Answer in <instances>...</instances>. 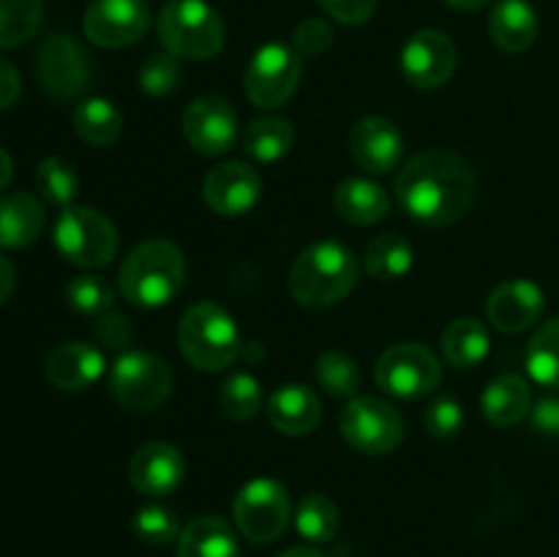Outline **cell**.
<instances>
[{
	"mask_svg": "<svg viewBox=\"0 0 559 557\" xmlns=\"http://www.w3.org/2000/svg\"><path fill=\"white\" fill-rule=\"evenodd\" d=\"M399 208L424 227H451L462 222L478 194V175L462 153L431 151L415 153L393 183Z\"/></svg>",
	"mask_w": 559,
	"mask_h": 557,
	"instance_id": "1",
	"label": "cell"
},
{
	"mask_svg": "<svg viewBox=\"0 0 559 557\" xmlns=\"http://www.w3.org/2000/svg\"><path fill=\"white\" fill-rule=\"evenodd\" d=\"M360 276L358 257L338 240H317L295 257L289 293L306 309H328L347 298Z\"/></svg>",
	"mask_w": 559,
	"mask_h": 557,
	"instance_id": "2",
	"label": "cell"
},
{
	"mask_svg": "<svg viewBox=\"0 0 559 557\" xmlns=\"http://www.w3.org/2000/svg\"><path fill=\"white\" fill-rule=\"evenodd\" d=\"M186 284V257L167 238L142 240L126 257L118 273L120 295L140 309L167 306Z\"/></svg>",
	"mask_w": 559,
	"mask_h": 557,
	"instance_id": "3",
	"label": "cell"
},
{
	"mask_svg": "<svg viewBox=\"0 0 559 557\" xmlns=\"http://www.w3.org/2000/svg\"><path fill=\"white\" fill-rule=\"evenodd\" d=\"M178 344L183 358L200 371H222L240 355V331L235 317L213 300L189 306L178 322Z\"/></svg>",
	"mask_w": 559,
	"mask_h": 557,
	"instance_id": "4",
	"label": "cell"
},
{
	"mask_svg": "<svg viewBox=\"0 0 559 557\" xmlns=\"http://www.w3.org/2000/svg\"><path fill=\"white\" fill-rule=\"evenodd\" d=\"M158 42L175 58L207 60L222 52L227 27L205 0H169L156 20Z\"/></svg>",
	"mask_w": 559,
	"mask_h": 557,
	"instance_id": "5",
	"label": "cell"
},
{
	"mask_svg": "<svg viewBox=\"0 0 559 557\" xmlns=\"http://www.w3.org/2000/svg\"><path fill=\"white\" fill-rule=\"evenodd\" d=\"M55 246L66 262L96 271L115 260L120 240L115 224L102 211L91 205H69L55 222Z\"/></svg>",
	"mask_w": 559,
	"mask_h": 557,
	"instance_id": "6",
	"label": "cell"
},
{
	"mask_svg": "<svg viewBox=\"0 0 559 557\" xmlns=\"http://www.w3.org/2000/svg\"><path fill=\"white\" fill-rule=\"evenodd\" d=\"M109 388L120 407L131 413H151L173 393V369L158 355L129 349L109 369Z\"/></svg>",
	"mask_w": 559,
	"mask_h": 557,
	"instance_id": "7",
	"label": "cell"
},
{
	"mask_svg": "<svg viewBox=\"0 0 559 557\" xmlns=\"http://www.w3.org/2000/svg\"><path fill=\"white\" fill-rule=\"evenodd\" d=\"M289 513L293 506L287 486L273 478L249 481L240 486L233 502L235 528L251 544H273L287 530Z\"/></svg>",
	"mask_w": 559,
	"mask_h": 557,
	"instance_id": "8",
	"label": "cell"
},
{
	"mask_svg": "<svg viewBox=\"0 0 559 557\" xmlns=\"http://www.w3.org/2000/svg\"><path fill=\"white\" fill-rule=\"evenodd\" d=\"M347 446L369 457H385L404 440V418L380 396H353L338 418Z\"/></svg>",
	"mask_w": 559,
	"mask_h": 557,
	"instance_id": "9",
	"label": "cell"
},
{
	"mask_svg": "<svg viewBox=\"0 0 559 557\" xmlns=\"http://www.w3.org/2000/svg\"><path fill=\"white\" fill-rule=\"evenodd\" d=\"M304 76L300 52L289 44L271 42L260 47L243 74V91L254 107L276 109L295 96Z\"/></svg>",
	"mask_w": 559,
	"mask_h": 557,
	"instance_id": "10",
	"label": "cell"
},
{
	"mask_svg": "<svg viewBox=\"0 0 559 557\" xmlns=\"http://www.w3.org/2000/svg\"><path fill=\"white\" fill-rule=\"evenodd\" d=\"M377 386L399 399L429 396L442 380V366L426 344L402 342L388 347L374 366Z\"/></svg>",
	"mask_w": 559,
	"mask_h": 557,
	"instance_id": "11",
	"label": "cell"
},
{
	"mask_svg": "<svg viewBox=\"0 0 559 557\" xmlns=\"http://www.w3.org/2000/svg\"><path fill=\"white\" fill-rule=\"evenodd\" d=\"M38 85L52 98H76L91 82V58L69 33H52L36 52Z\"/></svg>",
	"mask_w": 559,
	"mask_h": 557,
	"instance_id": "12",
	"label": "cell"
},
{
	"mask_svg": "<svg viewBox=\"0 0 559 557\" xmlns=\"http://www.w3.org/2000/svg\"><path fill=\"white\" fill-rule=\"evenodd\" d=\"M151 27L147 0H93L82 16V31L96 47L123 49L140 42Z\"/></svg>",
	"mask_w": 559,
	"mask_h": 557,
	"instance_id": "13",
	"label": "cell"
},
{
	"mask_svg": "<svg viewBox=\"0 0 559 557\" xmlns=\"http://www.w3.org/2000/svg\"><path fill=\"white\" fill-rule=\"evenodd\" d=\"M459 66V49L448 33L424 27L402 49V74L418 91H435L451 82Z\"/></svg>",
	"mask_w": 559,
	"mask_h": 557,
	"instance_id": "14",
	"label": "cell"
},
{
	"mask_svg": "<svg viewBox=\"0 0 559 557\" xmlns=\"http://www.w3.org/2000/svg\"><path fill=\"white\" fill-rule=\"evenodd\" d=\"M238 112L222 96H200L186 107L183 137L202 156H224L238 142Z\"/></svg>",
	"mask_w": 559,
	"mask_h": 557,
	"instance_id": "15",
	"label": "cell"
},
{
	"mask_svg": "<svg viewBox=\"0 0 559 557\" xmlns=\"http://www.w3.org/2000/svg\"><path fill=\"white\" fill-rule=\"evenodd\" d=\"M207 208L224 218L246 216L262 197V178L251 164L224 162L207 173L202 183Z\"/></svg>",
	"mask_w": 559,
	"mask_h": 557,
	"instance_id": "16",
	"label": "cell"
},
{
	"mask_svg": "<svg viewBox=\"0 0 559 557\" xmlns=\"http://www.w3.org/2000/svg\"><path fill=\"white\" fill-rule=\"evenodd\" d=\"M349 156L364 173L391 175L404 156V137L393 120L369 115L349 131Z\"/></svg>",
	"mask_w": 559,
	"mask_h": 557,
	"instance_id": "17",
	"label": "cell"
},
{
	"mask_svg": "<svg viewBox=\"0 0 559 557\" xmlns=\"http://www.w3.org/2000/svg\"><path fill=\"white\" fill-rule=\"evenodd\" d=\"M186 478L183 453L162 440L145 442L129 459V481L140 495L169 497Z\"/></svg>",
	"mask_w": 559,
	"mask_h": 557,
	"instance_id": "18",
	"label": "cell"
},
{
	"mask_svg": "<svg viewBox=\"0 0 559 557\" xmlns=\"http://www.w3.org/2000/svg\"><path fill=\"white\" fill-rule=\"evenodd\" d=\"M546 293L530 278L502 282L486 300V317L500 333H522L540 320Z\"/></svg>",
	"mask_w": 559,
	"mask_h": 557,
	"instance_id": "19",
	"label": "cell"
},
{
	"mask_svg": "<svg viewBox=\"0 0 559 557\" xmlns=\"http://www.w3.org/2000/svg\"><path fill=\"white\" fill-rule=\"evenodd\" d=\"M104 353L87 342H63L47 355V380L60 391H85L104 375Z\"/></svg>",
	"mask_w": 559,
	"mask_h": 557,
	"instance_id": "20",
	"label": "cell"
},
{
	"mask_svg": "<svg viewBox=\"0 0 559 557\" xmlns=\"http://www.w3.org/2000/svg\"><path fill=\"white\" fill-rule=\"evenodd\" d=\"M267 420L276 431L287 437H304L317 429L322 418V404L311 388L298 386V382H287V386L276 388L273 396L267 399Z\"/></svg>",
	"mask_w": 559,
	"mask_h": 557,
	"instance_id": "21",
	"label": "cell"
},
{
	"mask_svg": "<svg viewBox=\"0 0 559 557\" xmlns=\"http://www.w3.org/2000/svg\"><path fill=\"white\" fill-rule=\"evenodd\" d=\"M333 208L347 224L369 227L388 216L391 197L371 178H344L333 191Z\"/></svg>",
	"mask_w": 559,
	"mask_h": 557,
	"instance_id": "22",
	"label": "cell"
},
{
	"mask_svg": "<svg viewBox=\"0 0 559 557\" xmlns=\"http://www.w3.org/2000/svg\"><path fill=\"white\" fill-rule=\"evenodd\" d=\"M44 222H47L44 205L27 191L0 197V246L3 249H25L36 244Z\"/></svg>",
	"mask_w": 559,
	"mask_h": 557,
	"instance_id": "23",
	"label": "cell"
},
{
	"mask_svg": "<svg viewBox=\"0 0 559 557\" xmlns=\"http://www.w3.org/2000/svg\"><path fill=\"white\" fill-rule=\"evenodd\" d=\"M489 33L502 52H527L538 38V14L527 0H500L489 16Z\"/></svg>",
	"mask_w": 559,
	"mask_h": 557,
	"instance_id": "24",
	"label": "cell"
},
{
	"mask_svg": "<svg viewBox=\"0 0 559 557\" xmlns=\"http://www.w3.org/2000/svg\"><path fill=\"white\" fill-rule=\"evenodd\" d=\"M480 410H484L486 420L491 426H516L519 420L527 418L533 410V391L530 382L522 380L519 375H502L486 386L484 396H480Z\"/></svg>",
	"mask_w": 559,
	"mask_h": 557,
	"instance_id": "25",
	"label": "cell"
},
{
	"mask_svg": "<svg viewBox=\"0 0 559 557\" xmlns=\"http://www.w3.org/2000/svg\"><path fill=\"white\" fill-rule=\"evenodd\" d=\"M178 557H240L238 535L222 517H197L178 538Z\"/></svg>",
	"mask_w": 559,
	"mask_h": 557,
	"instance_id": "26",
	"label": "cell"
},
{
	"mask_svg": "<svg viewBox=\"0 0 559 557\" xmlns=\"http://www.w3.org/2000/svg\"><path fill=\"white\" fill-rule=\"evenodd\" d=\"M491 339L489 331L475 317H459L442 333V355L453 369H475L489 355Z\"/></svg>",
	"mask_w": 559,
	"mask_h": 557,
	"instance_id": "27",
	"label": "cell"
},
{
	"mask_svg": "<svg viewBox=\"0 0 559 557\" xmlns=\"http://www.w3.org/2000/svg\"><path fill=\"white\" fill-rule=\"evenodd\" d=\"M415 265V249L404 235L382 233L369 240L364 251V268L377 282H396Z\"/></svg>",
	"mask_w": 559,
	"mask_h": 557,
	"instance_id": "28",
	"label": "cell"
},
{
	"mask_svg": "<svg viewBox=\"0 0 559 557\" xmlns=\"http://www.w3.org/2000/svg\"><path fill=\"white\" fill-rule=\"evenodd\" d=\"M295 145V129L282 115H265L246 126L243 151L257 162H278L287 156Z\"/></svg>",
	"mask_w": 559,
	"mask_h": 557,
	"instance_id": "29",
	"label": "cell"
},
{
	"mask_svg": "<svg viewBox=\"0 0 559 557\" xmlns=\"http://www.w3.org/2000/svg\"><path fill=\"white\" fill-rule=\"evenodd\" d=\"M74 129L93 147H107L123 134V115L109 98H85L74 109Z\"/></svg>",
	"mask_w": 559,
	"mask_h": 557,
	"instance_id": "30",
	"label": "cell"
},
{
	"mask_svg": "<svg viewBox=\"0 0 559 557\" xmlns=\"http://www.w3.org/2000/svg\"><path fill=\"white\" fill-rule=\"evenodd\" d=\"M342 528V513L338 506L328 495H306L295 508V530L300 538L311 544H328L338 535Z\"/></svg>",
	"mask_w": 559,
	"mask_h": 557,
	"instance_id": "31",
	"label": "cell"
},
{
	"mask_svg": "<svg viewBox=\"0 0 559 557\" xmlns=\"http://www.w3.org/2000/svg\"><path fill=\"white\" fill-rule=\"evenodd\" d=\"M44 22V0H0V49L31 42Z\"/></svg>",
	"mask_w": 559,
	"mask_h": 557,
	"instance_id": "32",
	"label": "cell"
},
{
	"mask_svg": "<svg viewBox=\"0 0 559 557\" xmlns=\"http://www.w3.org/2000/svg\"><path fill=\"white\" fill-rule=\"evenodd\" d=\"M262 404H265V399H262V386L254 375H249V371L229 375L227 380L222 382V388H218V407H222V413L227 415V418L240 420V424L257 418Z\"/></svg>",
	"mask_w": 559,
	"mask_h": 557,
	"instance_id": "33",
	"label": "cell"
},
{
	"mask_svg": "<svg viewBox=\"0 0 559 557\" xmlns=\"http://www.w3.org/2000/svg\"><path fill=\"white\" fill-rule=\"evenodd\" d=\"M527 371L538 386L559 388V317L535 331L527 347Z\"/></svg>",
	"mask_w": 559,
	"mask_h": 557,
	"instance_id": "34",
	"label": "cell"
},
{
	"mask_svg": "<svg viewBox=\"0 0 559 557\" xmlns=\"http://www.w3.org/2000/svg\"><path fill=\"white\" fill-rule=\"evenodd\" d=\"M314 377L317 386L336 399L358 396V388L364 382L358 364L347 353H338V349H328L317 358Z\"/></svg>",
	"mask_w": 559,
	"mask_h": 557,
	"instance_id": "35",
	"label": "cell"
},
{
	"mask_svg": "<svg viewBox=\"0 0 559 557\" xmlns=\"http://www.w3.org/2000/svg\"><path fill=\"white\" fill-rule=\"evenodd\" d=\"M36 189L52 205L69 208L74 205L76 194H80V175H76V169L66 158L49 156L38 164Z\"/></svg>",
	"mask_w": 559,
	"mask_h": 557,
	"instance_id": "36",
	"label": "cell"
},
{
	"mask_svg": "<svg viewBox=\"0 0 559 557\" xmlns=\"http://www.w3.org/2000/svg\"><path fill=\"white\" fill-rule=\"evenodd\" d=\"M66 300H69V306L76 315L102 317L112 311L115 289L104 276L85 273V276H74L66 284Z\"/></svg>",
	"mask_w": 559,
	"mask_h": 557,
	"instance_id": "37",
	"label": "cell"
},
{
	"mask_svg": "<svg viewBox=\"0 0 559 557\" xmlns=\"http://www.w3.org/2000/svg\"><path fill=\"white\" fill-rule=\"evenodd\" d=\"M134 533L147 546H169L180 538L183 530H180L178 513L173 508L162 506V502H147L136 511Z\"/></svg>",
	"mask_w": 559,
	"mask_h": 557,
	"instance_id": "38",
	"label": "cell"
},
{
	"mask_svg": "<svg viewBox=\"0 0 559 557\" xmlns=\"http://www.w3.org/2000/svg\"><path fill=\"white\" fill-rule=\"evenodd\" d=\"M180 80H183V69H180V60L173 52H153L140 66V87L142 93L153 98L169 96V93L178 91Z\"/></svg>",
	"mask_w": 559,
	"mask_h": 557,
	"instance_id": "39",
	"label": "cell"
},
{
	"mask_svg": "<svg viewBox=\"0 0 559 557\" xmlns=\"http://www.w3.org/2000/svg\"><path fill=\"white\" fill-rule=\"evenodd\" d=\"M426 429L431 437H440V440H451L462 431L464 426V407L462 402H456L453 396H437L435 402L426 407Z\"/></svg>",
	"mask_w": 559,
	"mask_h": 557,
	"instance_id": "40",
	"label": "cell"
},
{
	"mask_svg": "<svg viewBox=\"0 0 559 557\" xmlns=\"http://www.w3.org/2000/svg\"><path fill=\"white\" fill-rule=\"evenodd\" d=\"M333 47V27L328 25L325 20H304L298 27H295V49L300 55H322Z\"/></svg>",
	"mask_w": 559,
	"mask_h": 557,
	"instance_id": "41",
	"label": "cell"
},
{
	"mask_svg": "<svg viewBox=\"0 0 559 557\" xmlns=\"http://www.w3.org/2000/svg\"><path fill=\"white\" fill-rule=\"evenodd\" d=\"M93 331H96L98 344L107 349H126L131 339H134V328H131V322L120 311H107V315L96 317Z\"/></svg>",
	"mask_w": 559,
	"mask_h": 557,
	"instance_id": "42",
	"label": "cell"
},
{
	"mask_svg": "<svg viewBox=\"0 0 559 557\" xmlns=\"http://www.w3.org/2000/svg\"><path fill=\"white\" fill-rule=\"evenodd\" d=\"M325 9L328 16H333L342 25H364L374 16L380 0H317Z\"/></svg>",
	"mask_w": 559,
	"mask_h": 557,
	"instance_id": "43",
	"label": "cell"
},
{
	"mask_svg": "<svg viewBox=\"0 0 559 557\" xmlns=\"http://www.w3.org/2000/svg\"><path fill=\"white\" fill-rule=\"evenodd\" d=\"M530 420H533V429L544 437H557L559 435V396H544L540 402L533 404L530 410Z\"/></svg>",
	"mask_w": 559,
	"mask_h": 557,
	"instance_id": "44",
	"label": "cell"
},
{
	"mask_svg": "<svg viewBox=\"0 0 559 557\" xmlns=\"http://www.w3.org/2000/svg\"><path fill=\"white\" fill-rule=\"evenodd\" d=\"M22 80L9 60L0 58V109H9L20 98Z\"/></svg>",
	"mask_w": 559,
	"mask_h": 557,
	"instance_id": "45",
	"label": "cell"
},
{
	"mask_svg": "<svg viewBox=\"0 0 559 557\" xmlns=\"http://www.w3.org/2000/svg\"><path fill=\"white\" fill-rule=\"evenodd\" d=\"M14 278H16L14 265L0 254V306H3L5 300H9V295L14 293Z\"/></svg>",
	"mask_w": 559,
	"mask_h": 557,
	"instance_id": "46",
	"label": "cell"
},
{
	"mask_svg": "<svg viewBox=\"0 0 559 557\" xmlns=\"http://www.w3.org/2000/svg\"><path fill=\"white\" fill-rule=\"evenodd\" d=\"M11 175H14V164H11L9 153L0 147V191L11 183Z\"/></svg>",
	"mask_w": 559,
	"mask_h": 557,
	"instance_id": "47",
	"label": "cell"
},
{
	"mask_svg": "<svg viewBox=\"0 0 559 557\" xmlns=\"http://www.w3.org/2000/svg\"><path fill=\"white\" fill-rule=\"evenodd\" d=\"M440 3H445L448 9H456V11H478L484 9V5H489L491 0H440Z\"/></svg>",
	"mask_w": 559,
	"mask_h": 557,
	"instance_id": "48",
	"label": "cell"
},
{
	"mask_svg": "<svg viewBox=\"0 0 559 557\" xmlns=\"http://www.w3.org/2000/svg\"><path fill=\"white\" fill-rule=\"evenodd\" d=\"M278 557H325V555L311 549V546H289V549H284Z\"/></svg>",
	"mask_w": 559,
	"mask_h": 557,
	"instance_id": "49",
	"label": "cell"
}]
</instances>
